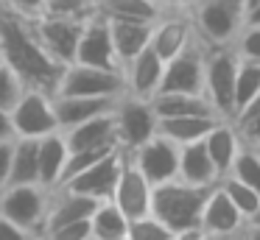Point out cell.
I'll return each mask as SVG.
<instances>
[{
  "label": "cell",
  "mask_w": 260,
  "mask_h": 240,
  "mask_svg": "<svg viewBox=\"0 0 260 240\" xmlns=\"http://www.w3.org/2000/svg\"><path fill=\"white\" fill-rule=\"evenodd\" d=\"M0 59L17 73L25 89H42L51 95L56 92L59 78L64 73V64H59L45 50L28 17L3 9H0Z\"/></svg>",
  "instance_id": "1"
},
{
  "label": "cell",
  "mask_w": 260,
  "mask_h": 240,
  "mask_svg": "<svg viewBox=\"0 0 260 240\" xmlns=\"http://www.w3.org/2000/svg\"><path fill=\"white\" fill-rule=\"evenodd\" d=\"M213 187L187 184L182 179H171V182L154 184L151 212L174 232V240H204L202 229H199V221H202V210H204V201H207V193Z\"/></svg>",
  "instance_id": "2"
},
{
  "label": "cell",
  "mask_w": 260,
  "mask_h": 240,
  "mask_svg": "<svg viewBox=\"0 0 260 240\" xmlns=\"http://www.w3.org/2000/svg\"><path fill=\"white\" fill-rule=\"evenodd\" d=\"M193 31L210 48L218 45H232L243 25V0H196L187 6Z\"/></svg>",
  "instance_id": "3"
},
{
  "label": "cell",
  "mask_w": 260,
  "mask_h": 240,
  "mask_svg": "<svg viewBox=\"0 0 260 240\" xmlns=\"http://www.w3.org/2000/svg\"><path fill=\"white\" fill-rule=\"evenodd\" d=\"M51 190L42 184H9L0 190V212L34 237H45Z\"/></svg>",
  "instance_id": "4"
},
{
  "label": "cell",
  "mask_w": 260,
  "mask_h": 240,
  "mask_svg": "<svg viewBox=\"0 0 260 240\" xmlns=\"http://www.w3.org/2000/svg\"><path fill=\"white\" fill-rule=\"evenodd\" d=\"M235 73H238V53L232 45H207L204 59V95L221 117H235Z\"/></svg>",
  "instance_id": "5"
},
{
  "label": "cell",
  "mask_w": 260,
  "mask_h": 240,
  "mask_svg": "<svg viewBox=\"0 0 260 240\" xmlns=\"http://www.w3.org/2000/svg\"><path fill=\"white\" fill-rule=\"evenodd\" d=\"M115 115V131H118V145L123 151H132L151 140L157 134V112H154L151 98H137V95H120L112 109Z\"/></svg>",
  "instance_id": "6"
},
{
  "label": "cell",
  "mask_w": 260,
  "mask_h": 240,
  "mask_svg": "<svg viewBox=\"0 0 260 240\" xmlns=\"http://www.w3.org/2000/svg\"><path fill=\"white\" fill-rule=\"evenodd\" d=\"M87 17H70V14H53V11H42L40 17H31L34 33L45 50L59 61V64H73L76 48H79L81 31H84Z\"/></svg>",
  "instance_id": "7"
},
{
  "label": "cell",
  "mask_w": 260,
  "mask_h": 240,
  "mask_svg": "<svg viewBox=\"0 0 260 240\" xmlns=\"http://www.w3.org/2000/svg\"><path fill=\"white\" fill-rule=\"evenodd\" d=\"M56 92L92 95V98H120V95H126V78H123V70H107V67H90L73 61V64L64 67Z\"/></svg>",
  "instance_id": "8"
},
{
  "label": "cell",
  "mask_w": 260,
  "mask_h": 240,
  "mask_svg": "<svg viewBox=\"0 0 260 240\" xmlns=\"http://www.w3.org/2000/svg\"><path fill=\"white\" fill-rule=\"evenodd\" d=\"M12 115L14 137L40 140L51 131H59L56 112H53V95L42 89H25L17 98V104L9 109Z\"/></svg>",
  "instance_id": "9"
},
{
  "label": "cell",
  "mask_w": 260,
  "mask_h": 240,
  "mask_svg": "<svg viewBox=\"0 0 260 240\" xmlns=\"http://www.w3.org/2000/svg\"><path fill=\"white\" fill-rule=\"evenodd\" d=\"M204 59L207 45L196 37L182 53L165 61L159 92H204Z\"/></svg>",
  "instance_id": "10"
},
{
  "label": "cell",
  "mask_w": 260,
  "mask_h": 240,
  "mask_svg": "<svg viewBox=\"0 0 260 240\" xmlns=\"http://www.w3.org/2000/svg\"><path fill=\"white\" fill-rule=\"evenodd\" d=\"M129 156L151 184H162L179 176V145L162 134H154L143 145L132 148Z\"/></svg>",
  "instance_id": "11"
},
{
  "label": "cell",
  "mask_w": 260,
  "mask_h": 240,
  "mask_svg": "<svg viewBox=\"0 0 260 240\" xmlns=\"http://www.w3.org/2000/svg\"><path fill=\"white\" fill-rule=\"evenodd\" d=\"M151 193H154V184L143 176V170L129 156V151H123V165H120L118 182H115L112 201L123 210V215L129 221H135V218L151 212Z\"/></svg>",
  "instance_id": "12"
},
{
  "label": "cell",
  "mask_w": 260,
  "mask_h": 240,
  "mask_svg": "<svg viewBox=\"0 0 260 240\" xmlns=\"http://www.w3.org/2000/svg\"><path fill=\"white\" fill-rule=\"evenodd\" d=\"M73 61L90 64V67H107V70H123L120 61H118V53H115L109 22H107V17H101L98 11H92V14L87 17Z\"/></svg>",
  "instance_id": "13"
},
{
  "label": "cell",
  "mask_w": 260,
  "mask_h": 240,
  "mask_svg": "<svg viewBox=\"0 0 260 240\" xmlns=\"http://www.w3.org/2000/svg\"><path fill=\"white\" fill-rule=\"evenodd\" d=\"M193 39H196V31H193L190 14L185 9H179V6L165 9L151 25V48L159 53L162 61L182 53Z\"/></svg>",
  "instance_id": "14"
},
{
  "label": "cell",
  "mask_w": 260,
  "mask_h": 240,
  "mask_svg": "<svg viewBox=\"0 0 260 240\" xmlns=\"http://www.w3.org/2000/svg\"><path fill=\"white\" fill-rule=\"evenodd\" d=\"M204 240H224V237H241L243 232V215L238 212V207L230 201V195L221 190V184H215L207 193L202 210V221H199Z\"/></svg>",
  "instance_id": "15"
},
{
  "label": "cell",
  "mask_w": 260,
  "mask_h": 240,
  "mask_svg": "<svg viewBox=\"0 0 260 240\" xmlns=\"http://www.w3.org/2000/svg\"><path fill=\"white\" fill-rule=\"evenodd\" d=\"M120 165H123V148H115L112 154L98 159L95 165H90L87 170L76 173L73 179H68V182L59 184V187L76 190V193L90 195V198H95V201H107V198H112V193H115V182H118Z\"/></svg>",
  "instance_id": "16"
},
{
  "label": "cell",
  "mask_w": 260,
  "mask_h": 240,
  "mask_svg": "<svg viewBox=\"0 0 260 240\" xmlns=\"http://www.w3.org/2000/svg\"><path fill=\"white\" fill-rule=\"evenodd\" d=\"M162 73H165V61L148 45L146 50H140L135 59L123 64L126 92L137 95V98H154L159 92V84H162Z\"/></svg>",
  "instance_id": "17"
},
{
  "label": "cell",
  "mask_w": 260,
  "mask_h": 240,
  "mask_svg": "<svg viewBox=\"0 0 260 240\" xmlns=\"http://www.w3.org/2000/svg\"><path fill=\"white\" fill-rule=\"evenodd\" d=\"M118 98H92V95H64V92H53V112H56V123L59 131L79 126V123L90 120L95 115L112 112Z\"/></svg>",
  "instance_id": "18"
},
{
  "label": "cell",
  "mask_w": 260,
  "mask_h": 240,
  "mask_svg": "<svg viewBox=\"0 0 260 240\" xmlns=\"http://www.w3.org/2000/svg\"><path fill=\"white\" fill-rule=\"evenodd\" d=\"M98 201L90 195H81L68 187H53L51 190V207H48V223H45V237L48 232L64 226L70 221H81V218H92ZM42 237V240H45Z\"/></svg>",
  "instance_id": "19"
},
{
  "label": "cell",
  "mask_w": 260,
  "mask_h": 240,
  "mask_svg": "<svg viewBox=\"0 0 260 240\" xmlns=\"http://www.w3.org/2000/svg\"><path fill=\"white\" fill-rule=\"evenodd\" d=\"M64 140H68L70 151H79V148H115V145H118L115 115L112 112H104V115L90 117V120L68 128V131H64Z\"/></svg>",
  "instance_id": "20"
},
{
  "label": "cell",
  "mask_w": 260,
  "mask_h": 240,
  "mask_svg": "<svg viewBox=\"0 0 260 240\" xmlns=\"http://www.w3.org/2000/svg\"><path fill=\"white\" fill-rule=\"evenodd\" d=\"M176 179H182L187 184H199V187H213V184L221 182L218 167H215L213 156L207 154L204 140L179 145V176Z\"/></svg>",
  "instance_id": "21"
},
{
  "label": "cell",
  "mask_w": 260,
  "mask_h": 240,
  "mask_svg": "<svg viewBox=\"0 0 260 240\" xmlns=\"http://www.w3.org/2000/svg\"><path fill=\"white\" fill-rule=\"evenodd\" d=\"M107 22H109V33H112V45L120 67L151 45L154 22H143V20H107Z\"/></svg>",
  "instance_id": "22"
},
{
  "label": "cell",
  "mask_w": 260,
  "mask_h": 240,
  "mask_svg": "<svg viewBox=\"0 0 260 240\" xmlns=\"http://www.w3.org/2000/svg\"><path fill=\"white\" fill-rule=\"evenodd\" d=\"M204 145H207V154L213 156L215 167H218V176L224 179L226 173H230V167H232V162H235V156H238V151H241L243 143H241V137H238L235 123L221 117V120L207 131Z\"/></svg>",
  "instance_id": "23"
},
{
  "label": "cell",
  "mask_w": 260,
  "mask_h": 240,
  "mask_svg": "<svg viewBox=\"0 0 260 240\" xmlns=\"http://www.w3.org/2000/svg\"><path fill=\"white\" fill-rule=\"evenodd\" d=\"M68 140L64 131H51L45 137H40V184L48 190L59 187L62 182L64 165H68Z\"/></svg>",
  "instance_id": "24"
},
{
  "label": "cell",
  "mask_w": 260,
  "mask_h": 240,
  "mask_svg": "<svg viewBox=\"0 0 260 240\" xmlns=\"http://www.w3.org/2000/svg\"><path fill=\"white\" fill-rule=\"evenodd\" d=\"M218 115H179V117H159L157 123V134L174 140L176 145H187L204 140L207 131L218 123Z\"/></svg>",
  "instance_id": "25"
},
{
  "label": "cell",
  "mask_w": 260,
  "mask_h": 240,
  "mask_svg": "<svg viewBox=\"0 0 260 240\" xmlns=\"http://www.w3.org/2000/svg\"><path fill=\"white\" fill-rule=\"evenodd\" d=\"M157 117H179V115H218L204 92H157L151 98ZM221 117V115H218ZM230 120V117H226Z\"/></svg>",
  "instance_id": "26"
},
{
  "label": "cell",
  "mask_w": 260,
  "mask_h": 240,
  "mask_svg": "<svg viewBox=\"0 0 260 240\" xmlns=\"http://www.w3.org/2000/svg\"><path fill=\"white\" fill-rule=\"evenodd\" d=\"M9 184H40V140L14 137Z\"/></svg>",
  "instance_id": "27"
},
{
  "label": "cell",
  "mask_w": 260,
  "mask_h": 240,
  "mask_svg": "<svg viewBox=\"0 0 260 240\" xmlns=\"http://www.w3.org/2000/svg\"><path fill=\"white\" fill-rule=\"evenodd\" d=\"M90 223H92V240H126L129 237V218L123 215V210L112 198L98 201Z\"/></svg>",
  "instance_id": "28"
},
{
  "label": "cell",
  "mask_w": 260,
  "mask_h": 240,
  "mask_svg": "<svg viewBox=\"0 0 260 240\" xmlns=\"http://www.w3.org/2000/svg\"><path fill=\"white\" fill-rule=\"evenodd\" d=\"M95 11L107 20H143L154 22L165 11V6L154 0H95Z\"/></svg>",
  "instance_id": "29"
},
{
  "label": "cell",
  "mask_w": 260,
  "mask_h": 240,
  "mask_svg": "<svg viewBox=\"0 0 260 240\" xmlns=\"http://www.w3.org/2000/svg\"><path fill=\"white\" fill-rule=\"evenodd\" d=\"M260 89V61L252 59H238L235 73V115L252 100V95ZM235 120V117H232Z\"/></svg>",
  "instance_id": "30"
},
{
  "label": "cell",
  "mask_w": 260,
  "mask_h": 240,
  "mask_svg": "<svg viewBox=\"0 0 260 240\" xmlns=\"http://www.w3.org/2000/svg\"><path fill=\"white\" fill-rule=\"evenodd\" d=\"M221 190H224L226 195H230V201L238 207V212L243 215V223L249 221V218L254 215V212L260 210V193L254 187H249V184L238 182L235 176H224L221 179Z\"/></svg>",
  "instance_id": "31"
},
{
  "label": "cell",
  "mask_w": 260,
  "mask_h": 240,
  "mask_svg": "<svg viewBox=\"0 0 260 240\" xmlns=\"http://www.w3.org/2000/svg\"><path fill=\"white\" fill-rule=\"evenodd\" d=\"M226 176H235L238 182L249 184V187H254L260 193V154H257V148L241 145V151H238V156H235V162H232Z\"/></svg>",
  "instance_id": "32"
},
{
  "label": "cell",
  "mask_w": 260,
  "mask_h": 240,
  "mask_svg": "<svg viewBox=\"0 0 260 240\" xmlns=\"http://www.w3.org/2000/svg\"><path fill=\"white\" fill-rule=\"evenodd\" d=\"M126 240H174V232L154 212H148V215L129 221V237Z\"/></svg>",
  "instance_id": "33"
},
{
  "label": "cell",
  "mask_w": 260,
  "mask_h": 240,
  "mask_svg": "<svg viewBox=\"0 0 260 240\" xmlns=\"http://www.w3.org/2000/svg\"><path fill=\"white\" fill-rule=\"evenodd\" d=\"M23 92H25V84L17 78V73L0 61V109L9 112Z\"/></svg>",
  "instance_id": "34"
},
{
  "label": "cell",
  "mask_w": 260,
  "mask_h": 240,
  "mask_svg": "<svg viewBox=\"0 0 260 240\" xmlns=\"http://www.w3.org/2000/svg\"><path fill=\"white\" fill-rule=\"evenodd\" d=\"M232 50L238 53V59H252L260 61V25H241Z\"/></svg>",
  "instance_id": "35"
},
{
  "label": "cell",
  "mask_w": 260,
  "mask_h": 240,
  "mask_svg": "<svg viewBox=\"0 0 260 240\" xmlns=\"http://www.w3.org/2000/svg\"><path fill=\"white\" fill-rule=\"evenodd\" d=\"M45 240H92V223H90V218L70 221V223H64V226L48 232Z\"/></svg>",
  "instance_id": "36"
},
{
  "label": "cell",
  "mask_w": 260,
  "mask_h": 240,
  "mask_svg": "<svg viewBox=\"0 0 260 240\" xmlns=\"http://www.w3.org/2000/svg\"><path fill=\"white\" fill-rule=\"evenodd\" d=\"M45 11L70 17H90L95 11V0H45Z\"/></svg>",
  "instance_id": "37"
},
{
  "label": "cell",
  "mask_w": 260,
  "mask_h": 240,
  "mask_svg": "<svg viewBox=\"0 0 260 240\" xmlns=\"http://www.w3.org/2000/svg\"><path fill=\"white\" fill-rule=\"evenodd\" d=\"M232 123H235V128H238V137H241V143L257 148V145H260V115L235 117Z\"/></svg>",
  "instance_id": "38"
},
{
  "label": "cell",
  "mask_w": 260,
  "mask_h": 240,
  "mask_svg": "<svg viewBox=\"0 0 260 240\" xmlns=\"http://www.w3.org/2000/svg\"><path fill=\"white\" fill-rule=\"evenodd\" d=\"M0 9L31 20V17H40L45 11V0H0Z\"/></svg>",
  "instance_id": "39"
},
{
  "label": "cell",
  "mask_w": 260,
  "mask_h": 240,
  "mask_svg": "<svg viewBox=\"0 0 260 240\" xmlns=\"http://www.w3.org/2000/svg\"><path fill=\"white\" fill-rule=\"evenodd\" d=\"M12 151H14V137L0 140V190L9 184V173H12Z\"/></svg>",
  "instance_id": "40"
},
{
  "label": "cell",
  "mask_w": 260,
  "mask_h": 240,
  "mask_svg": "<svg viewBox=\"0 0 260 240\" xmlns=\"http://www.w3.org/2000/svg\"><path fill=\"white\" fill-rule=\"evenodd\" d=\"M0 240H31V234L0 212Z\"/></svg>",
  "instance_id": "41"
},
{
  "label": "cell",
  "mask_w": 260,
  "mask_h": 240,
  "mask_svg": "<svg viewBox=\"0 0 260 240\" xmlns=\"http://www.w3.org/2000/svg\"><path fill=\"white\" fill-rule=\"evenodd\" d=\"M14 128H12V115L6 109H0V140H12Z\"/></svg>",
  "instance_id": "42"
},
{
  "label": "cell",
  "mask_w": 260,
  "mask_h": 240,
  "mask_svg": "<svg viewBox=\"0 0 260 240\" xmlns=\"http://www.w3.org/2000/svg\"><path fill=\"white\" fill-rule=\"evenodd\" d=\"M243 25H260V0L246 6V11H243Z\"/></svg>",
  "instance_id": "43"
},
{
  "label": "cell",
  "mask_w": 260,
  "mask_h": 240,
  "mask_svg": "<svg viewBox=\"0 0 260 240\" xmlns=\"http://www.w3.org/2000/svg\"><path fill=\"white\" fill-rule=\"evenodd\" d=\"M249 115H260V89H257V92L252 95V100H249V104L243 106V109L238 112L235 117H249Z\"/></svg>",
  "instance_id": "44"
},
{
  "label": "cell",
  "mask_w": 260,
  "mask_h": 240,
  "mask_svg": "<svg viewBox=\"0 0 260 240\" xmlns=\"http://www.w3.org/2000/svg\"><path fill=\"white\" fill-rule=\"evenodd\" d=\"M190 3H196V0H179V9H187Z\"/></svg>",
  "instance_id": "45"
},
{
  "label": "cell",
  "mask_w": 260,
  "mask_h": 240,
  "mask_svg": "<svg viewBox=\"0 0 260 240\" xmlns=\"http://www.w3.org/2000/svg\"><path fill=\"white\" fill-rule=\"evenodd\" d=\"M254 3V0H243V6H252Z\"/></svg>",
  "instance_id": "46"
},
{
  "label": "cell",
  "mask_w": 260,
  "mask_h": 240,
  "mask_svg": "<svg viewBox=\"0 0 260 240\" xmlns=\"http://www.w3.org/2000/svg\"><path fill=\"white\" fill-rule=\"evenodd\" d=\"M171 6H179V0H171Z\"/></svg>",
  "instance_id": "47"
},
{
  "label": "cell",
  "mask_w": 260,
  "mask_h": 240,
  "mask_svg": "<svg viewBox=\"0 0 260 240\" xmlns=\"http://www.w3.org/2000/svg\"><path fill=\"white\" fill-rule=\"evenodd\" d=\"M257 154H260V145H257Z\"/></svg>",
  "instance_id": "48"
},
{
  "label": "cell",
  "mask_w": 260,
  "mask_h": 240,
  "mask_svg": "<svg viewBox=\"0 0 260 240\" xmlns=\"http://www.w3.org/2000/svg\"><path fill=\"white\" fill-rule=\"evenodd\" d=\"M0 61H3V59H0Z\"/></svg>",
  "instance_id": "49"
}]
</instances>
